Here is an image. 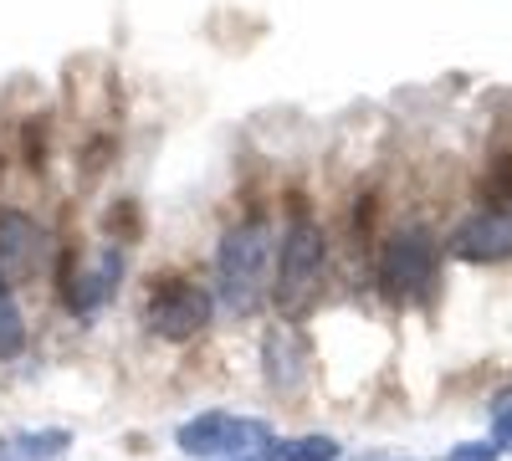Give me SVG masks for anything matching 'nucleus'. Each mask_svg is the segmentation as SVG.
Here are the masks:
<instances>
[{
  "label": "nucleus",
  "instance_id": "obj_6",
  "mask_svg": "<svg viewBox=\"0 0 512 461\" xmlns=\"http://www.w3.org/2000/svg\"><path fill=\"white\" fill-rule=\"evenodd\" d=\"M451 251L461 262H507L512 257V205H487V211L466 216L451 236Z\"/></svg>",
  "mask_w": 512,
  "mask_h": 461
},
{
  "label": "nucleus",
  "instance_id": "obj_4",
  "mask_svg": "<svg viewBox=\"0 0 512 461\" xmlns=\"http://www.w3.org/2000/svg\"><path fill=\"white\" fill-rule=\"evenodd\" d=\"M210 313H216V303H210V292L175 277V282H159L154 287V298L144 308V323L154 339H169V344H185L195 339V333L210 323Z\"/></svg>",
  "mask_w": 512,
  "mask_h": 461
},
{
  "label": "nucleus",
  "instance_id": "obj_1",
  "mask_svg": "<svg viewBox=\"0 0 512 461\" xmlns=\"http://www.w3.org/2000/svg\"><path fill=\"white\" fill-rule=\"evenodd\" d=\"M267 262H272V231L267 221H241L226 231L216 251V287L231 313H256L267 298Z\"/></svg>",
  "mask_w": 512,
  "mask_h": 461
},
{
  "label": "nucleus",
  "instance_id": "obj_12",
  "mask_svg": "<svg viewBox=\"0 0 512 461\" xmlns=\"http://www.w3.org/2000/svg\"><path fill=\"white\" fill-rule=\"evenodd\" d=\"M272 461H338V441L333 436H297V441L277 446Z\"/></svg>",
  "mask_w": 512,
  "mask_h": 461
},
{
  "label": "nucleus",
  "instance_id": "obj_5",
  "mask_svg": "<svg viewBox=\"0 0 512 461\" xmlns=\"http://www.w3.org/2000/svg\"><path fill=\"white\" fill-rule=\"evenodd\" d=\"M323 272V231L313 221H292L277 251V282H272V298L277 308H297L313 292Z\"/></svg>",
  "mask_w": 512,
  "mask_h": 461
},
{
  "label": "nucleus",
  "instance_id": "obj_9",
  "mask_svg": "<svg viewBox=\"0 0 512 461\" xmlns=\"http://www.w3.org/2000/svg\"><path fill=\"white\" fill-rule=\"evenodd\" d=\"M118 277H123V251L108 246L103 257H98V267H88V272L77 277V287H72V313H93V308H103V303L113 298Z\"/></svg>",
  "mask_w": 512,
  "mask_h": 461
},
{
  "label": "nucleus",
  "instance_id": "obj_15",
  "mask_svg": "<svg viewBox=\"0 0 512 461\" xmlns=\"http://www.w3.org/2000/svg\"><path fill=\"white\" fill-rule=\"evenodd\" d=\"M251 461H262V456H251Z\"/></svg>",
  "mask_w": 512,
  "mask_h": 461
},
{
  "label": "nucleus",
  "instance_id": "obj_7",
  "mask_svg": "<svg viewBox=\"0 0 512 461\" xmlns=\"http://www.w3.org/2000/svg\"><path fill=\"white\" fill-rule=\"evenodd\" d=\"M41 262V231L21 211H0V277L36 272Z\"/></svg>",
  "mask_w": 512,
  "mask_h": 461
},
{
  "label": "nucleus",
  "instance_id": "obj_3",
  "mask_svg": "<svg viewBox=\"0 0 512 461\" xmlns=\"http://www.w3.org/2000/svg\"><path fill=\"white\" fill-rule=\"evenodd\" d=\"M436 277H441V246H436L431 231L405 226V231H395L390 241H384V251H379L384 292H395V298H431Z\"/></svg>",
  "mask_w": 512,
  "mask_h": 461
},
{
  "label": "nucleus",
  "instance_id": "obj_13",
  "mask_svg": "<svg viewBox=\"0 0 512 461\" xmlns=\"http://www.w3.org/2000/svg\"><path fill=\"white\" fill-rule=\"evenodd\" d=\"M492 436H497L502 446H512V390H502V395L492 400Z\"/></svg>",
  "mask_w": 512,
  "mask_h": 461
},
{
  "label": "nucleus",
  "instance_id": "obj_2",
  "mask_svg": "<svg viewBox=\"0 0 512 461\" xmlns=\"http://www.w3.org/2000/svg\"><path fill=\"white\" fill-rule=\"evenodd\" d=\"M175 446L190 461H226V456H256L272 446V426L262 415H226V410H205L195 421L175 431Z\"/></svg>",
  "mask_w": 512,
  "mask_h": 461
},
{
  "label": "nucleus",
  "instance_id": "obj_14",
  "mask_svg": "<svg viewBox=\"0 0 512 461\" xmlns=\"http://www.w3.org/2000/svg\"><path fill=\"white\" fill-rule=\"evenodd\" d=\"M451 461H497V446H487V441H472V446H456V451H451Z\"/></svg>",
  "mask_w": 512,
  "mask_h": 461
},
{
  "label": "nucleus",
  "instance_id": "obj_10",
  "mask_svg": "<svg viewBox=\"0 0 512 461\" xmlns=\"http://www.w3.org/2000/svg\"><path fill=\"white\" fill-rule=\"evenodd\" d=\"M67 446H72V431H57V426L52 431H26V436L11 441L6 461H62Z\"/></svg>",
  "mask_w": 512,
  "mask_h": 461
},
{
  "label": "nucleus",
  "instance_id": "obj_8",
  "mask_svg": "<svg viewBox=\"0 0 512 461\" xmlns=\"http://www.w3.org/2000/svg\"><path fill=\"white\" fill-rule=\"evenodd\" d=\"M262 359H267V380H272V390H277V395H287V390L303 385V339H297V333H292L287 323L267 333Z\"/></svg>",
  "mask_w": 512,
  "mask_h": 461
},
{
  "label": "nucleus",
  "instance_id": "obj_11",
  "mask_svg": "<svg viewBox=\"0 0 512 461\" xmlns=\"http://www.w3.org/2000/svg\"><path fill=\"white\" fill-rule=\"evenodd\" d=\"M21 349H26V323H21V308H16L11 282L0 277V359H16Z\"/></svg>",
  "mask_w": 512,
  "mask_h": 461
}]
</instances>
